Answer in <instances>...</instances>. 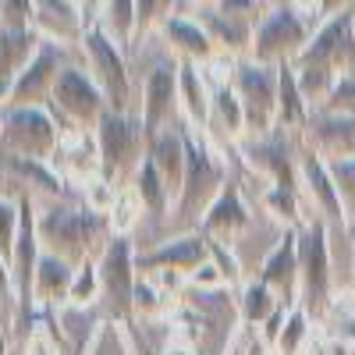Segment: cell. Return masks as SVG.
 Segmentation results:
<instances>
[{
    "instance_id": "cell-17",
    "label": "cell",
    "mask_w": 355,
    "mask_h": 355,
    "mask_svg": "<svg viewBox=\"0 0 355 355\" xmlns=\"http://www.w3.org/2000/svg\"><path fill=\"white\" fill-rule=\"evenodd\" d=\"M64 68V46L57 43H40L36 57L28 61L11 85V107H25V103H46L53 93V82Z\"/></svg>"
},
{
    "instance_id": "cell-38",
    "label": "cell",
    "mask_w": 355,
    "mask_h": 355,
    "mask_svg": "<svg viewBox=\"0 0 355 355\" xmlns=\"http://www.w3.org/2000/svg\"><path fill=\"white\" fill-rule=\"evenodd\" d=\"M323 114H352L355 117V75H338L327 100L320 103Z\"/></svg>"
},
{
    "instance_id": "cell-13",
    "label": "cell",
    "mask_w": 355,
    "mask_h": 355,
    "mask_svg": "<svg viewBox=\"0 0 355 355\" xmlns=\"http://www.w3.org/2000/svg\"><path fill=\"white\" fill-rule=\"evenodd\" d=\"M299 192L316 210V217H323L327 224H338V227H348V214H345V202L331 178V167L309 146L299 150Z\"/></svg>"
},
{
    "instance_id": "cell-52",
    "label": "cell",
    "mask_w": 355,
    "mask_h": 355,
    "mask_svg": "<svg viewBox=\"0 0 355 355\" xmlns=\"http://www.w3.org/2000/svg\"><path fill=\"white\" fill-rule=\"evenodd\" d=\"M352 231H355V227H352Z\"/></svg>"
},
{
    "instance_id": "cell-10",
    "label": "cell",
    "mask_w": 355,
    "mask_h": 355,
    "mask_svg": "<svg viewBox=\"0 0 355 355\" xmlns=\"http://www.w3.org/2000/svg\"><path fill=\"white\" fill-rule=\"evenodd\" d=\"M135 256H139V249L132 245V234H110L103 252L96 256L103 299H107L114 320H121V323H128L135 313V284H139Z\"/></svg>"
},
{
    "instance_id": "cell-30",
    "label": "cell",
    "mask_w": 355,
    "mask_h": 355,
    "mask_svg": "<svg viewBox=\"0 0 355 355\" xmlns=\"http://www.w3.org/2000/svg\"><path fill=\"white\" fill-rule=\"evenodd\" d=\"M234 306H239V320L245 323V327H263V323L270 320V313L281 306V299L256 277V281H245V288L239 291Z\"/></svg>"
},
{
    "instance_id": "cell-44",
    "label": "cell",
    "mask_w": 355,
    "mask_h": 355,
    "mask_svg": "<svg viewBox=\"0 0 355 355\" xmlns=\"http://www.w3.org/2000/svg\"><path fill=\"white\" fill-rule=\"evenodd\" d=\"M0 302L15 306V281H11V263L0 252Z\"/></svg>"
},
{
    "instance_id": "cell-19",
    "label": "cell",
    "mask_w": 355,
    "mask_h": 355,
    "mask_svg": "<svg viewBox=\"0 0 355 355\" xmlns=\"http://www.w3.org/2000/svg\"><path fill=\"white\" fill-rule=\"evenodd\" d=\"M178 103L182 117L192 132L210 135V114H214V82L206 78L202 64L178 61Z\"/></svg>"
},
{
    "instance_id": "cell-5",
    "label": "cell",
    "mask_w": 355,
    "mask_h": 355,
    "mask_svg": "<svg viewBox=\"0 0 355 355\" xmlns=\"http://www.w3.org/2000/svg\"><path fill=\"white\" fill-rule=\"evenodd\" d=\"M61 121L53 117L50 103H25L8 107L0 114V146L8 157L28 160H53L61 150Z\"/></svg>"
},
{
    "instance_id": "cell-40",
    "label": "cell",
    "mask_w": 355,
    "mask_h": 355,
    "mask_svg": "<svg viewBox=\"0 0 355 355\" xmlns=\"http://www.w3.org/2000/svg\"><path fill=\"white\" fill-rule=\"evenodd\" d=\"M135 313L139 316H157L164 313V295L157 291V284L150 277L139 274V284H135Z\"/></svg>"
},
{
    "instance_id": "cell-33",
    "label": "cell",
    "mask_w": 355,
    "mask_h": 355,
    "mask_svg": "<svg viewBox=\"0 0 355 355\" xmlns=\"http://www.w3.org/2000/svg\"><path fill=\"white\" fill-rule=\"evenodd\" d=\"M100 295H103V288H100V266H96V259L78 263L75 266V281H71V295H68V309L96 306Z\"/></svg>"
},
{
    "instance_id": "cell-7",
    "label": "cell",
    "mask_w": 355,
    "mask_h": 355,
    "mask_svg": "<svg viewBox=\"0 0 355 355\" xmlns=\"http://www.w3.org/2000/svg\"><path fill=\"white\" fill-rule=\"evenodd\" d=\"M46 103H50L53 117L61 121V128H82V132H96L103 110H110L103 89L96 85V78L89 75L85 68H78V64H64L61 68Z\"/></svg>"
},
{
    "instance_id": "cell-16",
    "label": "cell",
    "mask_w": 355,
    "mask_h": 355,
    "mask_svg": "<svg viewBox=\"0 0 355 355\" xmlns=\"http://www.w3.org/2000/svg\"><path fill=\"white\" fill-rule=\"evenodd\" d=\"M249 224H252V210H249V202H245V196H242V185L227 178V185L217 192V199L210 202V210L202 214L199 231H202L210 242L234 245V242H239L242 234L249 231Z\"/></svg>"
},
{
    "instance_id": "cell-31",
    "label": "cell",
    "mask_w": 355,
    "mask_h": 355,
    "mask_svg": "<svg viewBox=\"0 0 355 355\" xmlns=\"http://www.w3.org/2000/svg\"><path fill=\"white\" fill-rule=\"evenodd\" d=\"M96 21H100L125 50L135 46V0H103Z\"/></svg>"
},
{
    "instance_id": "cell-27",
    "label": "cell",
    "mask_w": 355,
    "mask_h": 355,
    "mask_svg": "<svg viewBox=\"0 0 355 355\" xmlns=\"http://www.w3.org/2000/svg\"><path fill=\"white\" fill-rule=\"evenodd\" d=\"M43 36L33 25H0V78H15L36 57Z\"/></svg>"
},
{
    "instance_id": "cell-34",
    "label": "cell",
    "mask_w": 355,
    "mask_h": 355,
    "mask_svg": "<svg viewBox=\"0 0 355 355\" xmlns=\"http://www.w3.org/2000/svg\"><path fill=\"white\" fill-rule=\"evenodd\" d=\"M309 313L302 306H291L288 320H284V327L274 341V355H302L306 341H309Z\"/></svg>"
},
{
    "instance_id": "cell-4",
    "label": "cell",
    "mask_w": 355,
    "mask_h": 355,
    "mask_svg": "<svg viewBox=\"0 0 355 355\" xmlns=\"http://www.w3.org/2000/svg\"><path fill=\"white\" fill-rule=\"evenodd\" d=\"M331 302V224L323 217H309L299 227V306L309 313V320H327Z\"/></svg>"
},
{
    "instance_id": "cell-14",
    "label": "cell",
    "mask_w": 355,
    "mask_h": 355,
    "mask_svg": "<svg viewBox=\"0 0 355 355\" xmlns=\"http://www.w3.org/2000/svg\"><path fill=\"white\" fill-rule=\"evenodd\" d=\"M210 259V239L196 227V231H182L174 239L153 245L135 256V266L139 274H160V270H178V274H192L196 266H202Z\"/></svg>"
},
{
    "instance_id": "cell-36",
    "label": "cell",
    "mask_w": 355,
    "mask_h": 355,
    "mask_svg": "<svg viewBox=\"0 0 355 355\" xmlns=\"http://www.w3.org/2000/svg\"><path fill=\"white\" fill-rule=\"evenodd\" d=\"M327 167H331V178H334V185H338V196L345 202L348 227H355V157L327 160Z\"/></svg>"
},
{
    "instance_id": "cell-18",
    "label": "cell",
    "mask_w": 355,
    "mask_h": 355,
    "mask_svg": "<svg viewBox=\"0 0 355 355\" xmlns=\"http://www.w3.org/2000/svg\"><path fill=\"white\" fill-rule=\"evenodd\" d=\"M256 277L270 288L284 306H299V227H288L274 242V249L263 256Z\"/></svg>"
},
{
    "instance_id": "cell-39",
    "label": "cell",
    "mask_w": 355,
    "mask_h": 355,
    "mask_svg": "<svg viewBox=\"0 0 355 355\" xmlns=\"http://www.w3.org/2000/svg\"><path fill=\"white\" fill-rule=\"evenodd\" d=\"M18 220H21L18 199L0 196V252H4L8 263H11V252H15V239H18Z\"/></svg>"
},
{
    "instance_id": "cell-24",
    "label": "cell",
    "mask_w": 355,
    "mask_h": 355,
    "mask_svg": "<svg viewBox=\"0 0 355 355\" xmlns=\"http://www.w3.org/2000/svg\"><path fill=\"white\" fill-rule=\"evenodd\" d=\"M146 157L157 164L171 199L178 202V196H182V182H185V125H174V128H164V132L150 135V142H146Z\"/></svg>"
},
{
    "instance_id": "cell-6",
    "label": "cell",
    "mask_w": 355,
    "mask_h": 355,
    "mask_svg": "<svg viewBox=\"0 0 355 355\" xmlns=\"http://www.w3.org/2000/svg\"><path fill=\"white\" fill-rule=\"evenodd\" d=\"M316 25L313 18L299 15L295 8L281 4V8H270L252 28V46H249V57L259 64H295L299 61V53L306 50V43L313 40L316 33Z\"/></svg>"
},
{
    "instance_id": "cell-37",
    "label": "cell",
    "mask_w": 355,
    "mask_h": 355,
    "mask_svg": "<svg viewBox=\"0 0 355 355\" xmlns=\"http://www.w3.org/2000/svg\"><path fill=\"white\" fill-rule=\"evenodd\" d=\"M139 214H142V202L135 199V192L132 189H121V192H117V199H114V210L107 214L110 217V231L114 234H132Z\"/></svg>"
},
{
    "instance_id": "cell-50",
    "label": "cell",
    "mask_w": 355,
    "mask_h": 355,
    "mask_svg": "<svg viewBox=\"0 0 355 355\" xmlns=\"http://www.w3.org/2000/svg\"><path fill=\"white\" fill-rule=\"evenodd\" d=\"M196 4H217V0H196Z\"/></svg>"
},
{
    "instance_id": "cell-51",
    "label": "cell",
    "mask_w": 355,
    "mask_h": 355,
    "mask_svg": "<svg viewBox=\"0 0 355 355\" xmlns=\"http://www.w3.org/2000/svg\"><path fill=\"white\" fill-rule=\"evenodd\" d=\"M0 355H4V345H0Z\"/></svg>"
},
{
    "instance_id": "cell-48",
    "label": "cell",
    "mask_w": 355,
    "mask_h": 355,
    "mask_svg": "<svg viewBox=\"0 0 355 355\" xmlns=\"http://www.w3.org/2000/svg\"><path fill=\"white\" fill-rule=\"evenodd\" d=\"M11 85H15V78H0V114L11 107Z\"/></svg>"
},
{
    "instance_id": "cell-2",
    "label": "cell",
    "mask_w": 355,
    "mask_h": 355,
    "mask_svg": "<svg viewBox=\"0 0 355 355\" xmlns=\"http://www.w3.org/2000/svg\"><path fill=\"white\" fill-rule=\"evenodd\" d=\"M224 185H227V164L217 157L210 135L192 132L185 125V182H182V196L174 202L178 224H185V231H196Z\"/></svg>"
},
{
    "instance_id": "cell-11",
    "label": "cell",
    "mask_w": 355,
    "mask_h": 355,
    "mask_svg": "<svg viewBox=\"0 0 355 355\" xmlns=\"http://www.w3.org/2000/svg\"><path fill=\"white\" fill-rule=\"evenodd\" d=\"M291 139L284 132H270V135H252L249 142H242V157L245 167L263 178L274 189H291L299 192V157L291 150Z\"/></svg>"
},
{
    "instance_id": "cell-32",
    "label": "cell",
    "mask_w": 355,
    "mask_h": 355,
    "mask_svg": "<svg viewBox=\"0 0 355 355\" xmlns=\"http://www.w3.org/2000/svg\"><path fill=\"white\" fill-rule=\"evenodd\" d=\"M263 210L270 214L284 231L288 227H302L306 217H302V192H291V189H274V185H266L263 192Z\"/></svg>"
},
{
    "instance_id": "cell-49",
    "label": "cell",
    "mask_w": 355,
    "mask_h": 355,
    "mask_svg": "<svg viewBox=\"0 0 355 355\" xmlns=\"http://www.w3.org/2000/svg\"><path fill=\"white\" fill-rule=\"evenodd\" d=\"M345 8H352L348 0H323V18H327V15H338V11H345Z\"/></svg>"
},
{
    "instance_id": "cell-45",
    "label": "cell",
    "mask_w": 355,
    "mask_h": 355,
    "mask_svg": "<svg viewBox=\"0 0 355 355\" xmlns=\"http://www.w3.org/2000/svg\"><path fill=\"white\" fill-rule=\"evenodd\" d=\"M284 4L306 18H313V21H323V0H284Z\"/></svg>"
},
{
    "instance_id": "cell-41",
    "label": "cell",
    "mask_w": 355,
    "mask_h": 355,
    "mask_svg": "<svg viewBox=\"0 0 355 355\" xmlns=\"http://www.w3.org/2000/svg\"><path fill=\"white\" fill-rule=\"evenodd\" d=\"M220 15H231V18H242V21H249V25H256L263 15H266V8H263V0H217L214 4Z\"/></svg>"
},
{
    "instance_id": "cell-43",
    "label": "cell",
    "mask_w": 355,
    "mask_h": 355,
    "mask_svg": "<svg viewBox=\"0 0 355 355\" xmlns=\"http://www.w3.org/2000/svg\"><path fill=\"white\" fill-rule=\"evenodd\" d=\"M36 0H0V25H33Z\"/></svg>"
},
{
    "instance_id": "cell-47",
    "label": "cell",
    "mask_w": 355,
    "mask_h": 355,
    "mask_svg": "<svg viewBox=\"0 0 355 355\" xmlns=\"http://www.w3.org/2000/svg\"><path fill=\"white\" fill-rule=\"evenodd\" d=\"M82 4V15H85V25H93L100 18V8H103V0H78Z\"/></svg>"
},
{
    "instance_id": "cell-9",
    "label": "cell",
    "mask_w": 355,
    "mask_h": 355,
    "mask_svg": "<svg viewBox=\"0 0 355 355\" xmlns=\"http://www.w3.org/2000/svg\"><path fill=\"white\" fill-rule=\"evenodd\" d=\"M231 85L245 110V132L270 135L277 125V68L259 64L252 57H239L231 75Z\"/></svg>"
},
{
    "instance_id": "cell-21",
    "label": "cell",
    "mask_w": 355,
    "mask_h": 355,
    "mask_svg": "<svg viewBox=\"0 0 355 355\" xmlns=\"http://www.w3.org/2000/svg\"><path fill=\"white\" fill-rule=\"evenodd\" d=\"M302 139H306L309 150H316L323 160L355 157V117L352 114H323V110H313Z\"/></svg>"
},
{
    "instance_id": "cell-3",
    "label": "cell",
    "mask_w": 355,
    "mask_h": 355,
    "mask_svg": "<svg viewBox=\"0 0 355 355\" xmlns=\"http://www.w3.org/2000/svg\"><path fill=\"white\" fill-rule=\"evenodd\" d=\"M96 153H100V178L110 182L117 192L132 185L139 164L146 160V128L142 117L132 110H103L96 125Z\"/></svg>"
},
{
    "instance_id": "cell-22",
    "label": "cell",
    "mask_w": 355,
    "mask_h": 355,
    "mask_svg": "<svg viewBox=\"0 0 355 355\" xmlns=\"http://www.w3.org/2000/svg\"><path fill=\"white\" fill-rule=\"evenodd\" d=\"M157 33L164 36V43L178 53V61H196V64H206L217 50V43L210 40V33L202 28V21L196 15H171Z\"/></svg>"
},
{
    "instance_id": "cell-42",
    "label": "cell",
    "mask_w": 355,
    "mask_h": 355,
    "mask_svg": "<svg viewBox=\"0 0 355 355\" xmlns=\"http://www.w3.org/2000/svg\"><path fill=\"white\" fill-rule=\"evenodd\" d=\"M185 284H192V288H199V291H227L224 274L217 270V263H214V259H206L202 266H196V270L185 277Z\"/></svg>"
},
{
    "instance_id": "cell-1",
    "label": "cell",
    "mask_w": 355,
    "mask_h": 355,
    "mask_svg": "<svg viewBox=\"0 0 355 355\" xmlns=\"http://www.w3.org/2000/svg\"><path fill=\"white\" fill-rule=\"evenodd\" d=\"M110 217L85 202H50L40 210V242L46 252L68 259L71 266L96 259L110 239Z\"/></svg>"
},
{
    "instance_id": "cell-26",
    "label": "cell",
    "mask_w": 355,
    "mask_h": 355,
    "mask_svg": "<svg viewBox=\"0 0 355 355\" xmlns=\"http://www.w3.org/2000/svg\"><path fill=\"white\" fill-rule=\"evenodd\" d=\"M192 15L202 21V28L210 33V40L217 43L220 53H231L234 57V53H242V50L252 46V28L256 25H249L242 18H231V15H220L214 4H196Z\"/></svg>"
},
{
    "instance_id": "cell-25",
    "label": "cell",
    "mask_w": 355,
    "mask_h": 355,
    "mask_svg": "<svg viewBox=\"0 0 355 355\" xmlns=\"http://www.w3.org/2000/svg\"><path fill=\"white\" fill-rule=\"evenodd\" d=\"M309 117H313V107L306 103L302 89H299L295 64H281L277 68V125H274V132L302 135L306 125H309Z\"/></svg>"
},
{
    "instance_id": "cell-20",
    "label": "cell",
    "mask_w": 355,
    "mask_h": 355,
    "mask_svg": "<svg viewBox=\"0 0 355 355\" xmlns=\"http://www.w3.org/2000/svg\"><path fill=\"white\" fill-rule=\"evenodd\" d=\"M33 28L57 46H82L85 36V15L78 0H36Z\"/></svg>"
},
{
    "instance_id": "cell-28",
    "label": "cell",
    "mask_w": 355,
    "mask_h": 355,
    "mask_svg": "<svg viewBox=\"0 0 355 355\" xmlns=\"http://www.w3.org/2000/svg\"><path fill=\"white\" fill-rule=\"evenodd\" d=\"M220 132V139L227 142H239L245 135V110H242V100L234 93L231 82H220L214 85V114H210V132Z\"/></svg>"
},
{
    "instance_id": "cell-8",
    "label": "cell",
    "mask_w": 355,
    "mask_h": 355,
    "mask_svg": "<svg viewBox=\"0 0 355 355\" xmlns=\"http://www.w3.org/2000/svg\"><path fill=\"white\" fill-rule=\"evenodd\" d=\"M82 50L89 61V75L96 78V85L103 89L107 107L110 110H128L132 103V75H128V50L117 43L100 21L85 25L82 36Z\"/></svg>"
},
{
    "instance_id": "cell-46",
    "label": "cell",
    "mask_w": 355,
    "mask_h": 355,
    "mask_svg": "<svg viewBox=\"0 0 355 355\" xmlns=\"http://www.w3.org/2000/svg\"><path fill=\"white\" fill-rule=\"evenodd\" d=\"M28 355H61L50 341H43V334L40 331H33V338H28Z\"/></svg>"
},
{
    "instance_id": "cell-29",
    "label": "cell",
    "mask_w": 355,
    "mask_h": 355,
    "mask_svg": "<svg viewBox=\"0 0 355 355\" xmlns=\"http://www.w3.org/2000/svg\"><path fill=\"white\" fill-rule=\"evenodd\" d=\"M128 189H132L135 199L142 202V214L164 217L167 210H174V199H171V192H167V185H164V178H160V171H157V164H153L150 157L139 164V171H135V178H132Z\"/></svg>"
},
{
    "instance_id": "cell-35",
    "label": "cell",
    "mask_w": 355,
    "mask_h": 355,
    "mask_svg": "<svg viewBox=\"0 0 355 355\" xmlns=\"http://www.w3.org/2000/svg\"><path fill=\"white\" fill-rule=\"evenodd\" d=\"M178 4L182 0H135V46L150 33H157L171 15H178Z\"/></svg>"
},
{
    "instance_id": "cell-23",
    "label": "cell",
    "mask_w": 355,
    "mask_h": 355,
    "mask_svg": "<svg viewBox=\"0 0 355 355\" xmlns=\"http://www.w3.org/2000/svg\"><path fill=\"white\" fill-rule=\"evenodd\" d=\"M71 281H75V266L61 256H53L43 249L40 266H36V281H33V302L36 313H57L68 306L71 295Z\"/></svg>"
},
{
    "instance_id": "cell-12",
    "label": "cell",
    "mask_w": 355,
    "mask_h": 355,
    "mask_svg": "<svg viewBox=\"0 0 355 355\" xmlns=\"http://www.w3.org/2000/svg\"><path fill=\"white\" fill-rule=\"evenodd\" d=\"M139 117H142L146 139L178 125V117H182V103H178V57L150 68V75L142 82V114Z\"/></svg>"
},
{
    "instance_id": "cell-15",
    "label": "cell",
    "mask_w": 355,
    "mask_h": 355,
    "mask_svg": "<svg viewBox=\"0 0 355 355\" xmlns=\"http://www.w3.org/2000/svg\"><path fill=\"white\" fill-rule=\"evenodd\" d=\"M4 174L8 182L18 185L28 196H43L50 202H82V196L71 189L64 171L53 160H28V157H4Z\"/></svg>"
}]
</instances>
